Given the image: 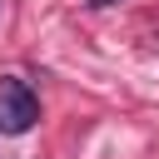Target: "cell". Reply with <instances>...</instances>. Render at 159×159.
Instances as JSON below:
<instances>
[{
	"instance_id": "1",
	"label": "cell",
	"mask_w": 159,
	"mask_h": 159,
	"mask_svg": "<svg viewBox=\"0 0 159 159\" xmlns=\"http://www.w3.org/2000/svg\"><path fill=\"white\" fill-rule=\"evenodd\" d=\"M40 119V99L20 75H0V129L5 134H30Z\"/></svg>"
},
{
	"instance_id": "2",
	"label": "cell",
	"mask_w": 159,
	"mask_h": 159,
	"mask_svg": "<svg viewBox=\"0 0 159 159\" xmlns=\"http://www.w3.org/2000/svg\"><path fill=\"white\" fill-rule=\"evenodd\" d=\"M89 5H114V0H89Z\"/></svg>"
}]
</instances>
